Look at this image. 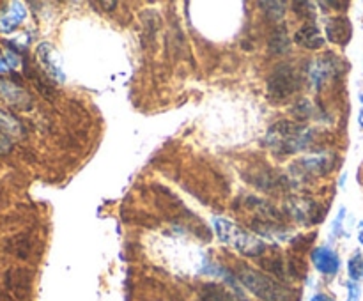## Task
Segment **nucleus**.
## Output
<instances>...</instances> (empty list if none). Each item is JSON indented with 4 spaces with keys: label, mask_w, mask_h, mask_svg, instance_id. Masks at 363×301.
<instances>
[{
    "label": "nucleus",
    "mask_w": 363,
    "mask_h": 301,
    "mask_svg": "<svg viewBox=\"0 0 363 301\" xmlns=\"http://www.w3.org/2000/svg\"><path fill=\"white\" fill-rule=\"evenodd\" d=\"M312 112H314V108H312L311 99L301 98V99H298L296 103H294V106H293V115L296 117L298 120L308 119V117L312 115Z\"/></svg>",
    "instance_id": "18"
},
{
    "label": "nucleus",
    "mask_w": 363,
    "mask_h": 301,
    "mask_svg": "<svg viewBox=\"0 0 363 301\" xmlns=\"http://www.w3.org/2000/svg\"><path fill=\"white\" fill-rule=\"evenodd\" d=\"M35 55H38L39 64H41L43 71H45L50 80L57 81V84L66 81V71H64L62 59H60V53L57 52L55 46L50 45V42H41L35 48Z\"/></svg>",
    "instance_id": "5"
},
{
    "label": "nucleus",
    "mask_w": 363,
    "mask_h": 301,
    "mask_svg": "<svg viewBox=\"0 0 363 301\" xmlns=\"http://www.w3.org/2000/svg\"><path fill=\"white\" fill-rule=\"evenodd\" d=\"M314 140V130L301 123H291V120H279L268 130L264 144L272 149L275 156H289L294 152L305 151L311 147Z\"/></svg>",
    "instance_id": "1"
},
{
    "label": "nucleus",
    "mask_w": 363,
    "mask_h": 301,
    "mask_svg": "<svg viewBox=\"0 0 363 301\" xmlns=\"http://www.w3.org/2000/svg\"><path fill=\"white\" fill-rule=\"evenodd\" d=\"M236 278L250 290L254 296H257L262 301H293L294 294L286 283L279 282L273 276L266 275V273L259 271L254 268H243L238 269Z\"/></svg>",
    "instance_id": "2"
},
{
    "label": "nucleus",
    "mask_w": 363,
    "mask_h": 301,
    "mask_svg": "<svg viewBox=\"0 0 363 301\" xmlns=\"http://www.w3.org/2000/svg\"><path fill=\"white\" fill-rule=\"evenodd\" d=\"M286 209L296 222L305 223V225H308V223H319L323 220V215L326 212L318 202L311 200V198L298 197L291 198V200L287 202Z\"/></svg>",
    "instance_id": "7"
},
{
    "label": "nucleus",
    "mask_w": 363,
    "mask_h": 301,
    "mask_svg": "<svg viewBox=\"0 0 363 301\" xmlns=\"http://www.w3.org/2000/svg\"><path fill=\"white\" fill-rule=\"evenodd\" d=\"M27 16V9L21 2H11L6 9L0 11V34H11L21 25Z\"/></svg>",
    "instance_id": "12"
},
{
    "label": "nucleus",
    "mask_w": 363,
    "mask_h": 301,
    "mask_svg": "<svg viewBox=\"0 0 363 301\" xmlns=\"http://www.w3.org/2000/svg\"><path fill=\"white\" fill-rule=\"evenodd\" d=\"M347 301H360V285L357 282L347 283Z\"/></svg>",
    "instance_id": "21"
},
{
    "label": "nucleus",
    "mask_w": 363,
    "mask_h": 301,
    "mask_svg": "<svg viewBox=\"0 0 363 301\" xmlns=\"http://www.w3.org/2000/svg\"><path fill=\"white\" fill-rule=\"evenodd\" d=\"M294 41L307 50H321L325 46V38L314 21H307L305 25H301L294 34Z\"/></svg>",
    "instance_id": "13"
},
{
    "label": "nucleus",
    "mask_w": 363,
    "mask_h": 301,
    "mask_svg": "<svg viewBox=\"0 0 363 301\" xmlns=\"http://www.w3.org/2000/svg\"><path fill=\"white\" fill-rule=\"evenodd\" d=\"M0 99L7 103L9 106H14L18 110H30L32 98L27 91L18 87L16 84L7 80H0Z\"/></svg>",
    "instance_id": "9"
},
{
    "label": "nucleus",
    "mask_w": 363,
    "mask_h": 301,
    "mask_svg": "<svg viewBox=\"0 0 363 301\" xmlns=\"http://www.w3.org/2000/svg\"><path fill=\"white\" fill-rule=\"evenodd\" d=\"M0 133L6 135L7 138H20L23 135V126L20 120L6 108H0Z\"/></svg>",
    "instance_id": "16"
},
{
    "label": "nucleus",
    "mask_w": 363,
    "mask_h": 301,
    "mask_svg": "<svg viewBox=\"0 0 363 301\" xmlns=\"http://www.w3.org/2000/svg\"><path fill=\"white\" fill-rule=\"evenodd\" d=\"M347 271H350L351 282H362L363 280V254L357 251L347 262Z\"/></svg>",
    "instance_id": "17"
},
{
    "label": "nucleus",
    "mask_w": 363,
    "mask_h": 301,
    "mask_svg": "<svg viewBox=\"0 0 363 301\" xmlns=\"http://www.w3.org/2000/svg\"><path fill=\"white\" fill-rule=\"evenodd\" d=\"M360 103H362V110L360 113H358V123H360V126L363 127V92L360 94Z\"/></svg>",
    "instance_id": "25"
},
{
    "label": "nucleus",
    "mask_w": 363,
    "mask_h": 301,
    "mask_svg": "<svg viewBox=\"0 0 363 301\" xmlns=\"http://www.w3.org/2000/svg\"><path fill=\"white\" fill-rule=\"evenodd\" d=\"M311 301H333L332 297L328 296V294H323V293H319V294H314V296H312V300Z\"/></svg>",
    "instance_id": "23"
},
{
    "label": "nucleus",
    "mask_w": 363,
    "mask_h": 301,
    "mask_svg": "<svg viewBox=\"0 0 363 301\" xmlns=\"http://www.w3.org/2000/svg\"><path fill=\"white\" fill-rule=\"evenodd\" d=\"M213 227H215L216 234H218L222 243L229 244V246H233L234 250L247 255V257H259V255H262L266 251L264 241L259 239L257 236L248 232L243 227L236 225L230 220L215 218L213 220Z\"/></svg>",
    "instance_id": "3"
},
{
    "label": "nucleus",
    "mask_w": 363,
    "mask_h": 301,
    "mask_svg": "<svg viewBox=\"0 0 363 301\" xmlns=\"http://www.w3.org/2000/svg\"><path fill=\"white\" fill-rule=\"evenodd\" d=\"M293 11L303 20L311 21L314 20L315 16V6L312 2H294L293 4Z\"/></svg>",
    "instance_id": "19"
},
{
    "label": "nucleus",
    "mask_w": 363,
    "mask_h": 301,
    "mask_svg": "<svg viewBox=\"0 0 363 301\" xmlns=\"http://www.w3.org/2000/svg\"><path fill=\"white\" fill-rule=\"evenodd\" d=\"M340 69H342V66H340L339 57L333 55V53H326V55L319 57V59H315L311 64V67H308V80H311V84L315 89H321L330 78L340 74Z\"/></svg>",
    "instance_id": "6"
},
{
    "label": "nucleus",
    "mask_w": 363,
    "mask_h": 301,
    "mask_svg": "<svg viewBox=\"0 0 363 301\" xmlns=\"http://www.w3.org/2000/svg\"><path fill=\"white\" fill-rule=\"evenodd\" d=\"M259 6L268 7V9L264 11L268 13V16L275 21H279L280 18L284 16V13H286V4L284 2H261Z\"/></svg>",
    "instance_id": "20"
},
{
    "label": "nucleus",
    "mask_w": 363,
    "mask_h": 301,
    "mask_svg": "<svg viewBox=\"0 0 363 301\" xmlns=\"http://www.w3.org/2000/svg\"><path fill=\"white\" fill-rule=\"evenodd\" d=\"M7 69H9V66H7V62H6V57L0 55V73H6Z\"/></svg>",
    "instance_id": "24"
},
{
    "label": "nucleus",
    "mask_w": 363,
    "mask_h": 301,
    "mask_svg": "<svg viewBox=\"0 0 363 301\" xmlns=\"http://www.w3.org/2000/svg\"><path fill=\"white\" fill-rule=\"evenodd\" d=\"M326 38H328V41L335 42V45H347L351 39V35H353V27H351V21L347 20L346 16H333V18H328V21H326Z\"/></svg>",
    "instance_id": "11"
},
{
    "label": "nucleus",
    "mask_w": 363,
    "mask_h": 301,
    "mask_svg": "<svg viewBox=\"0 0 363 301\" xmlns=\"http://www.w3.org/2000/svg\"><path fill=\"white\" fill-rule=\"evenodd\" d=\"M199 297H201V301H240L234 294H230L225 287L218 285V283H204L199 290Z\"/></svg>",
    "instance_id": "14"
},
{
    "label": "nucleus",
    "mask_w": 363,
    "mask_h": 301,
    "mask_svg": "<svg viewBox=\"0 0 363 301\" xmlns=\"http://www.w3.org/2000/svg\"><path fill=\"white\" fill-rule=\"evenodd\" d=\"M312 264L321 275L333 276L340 269V257L328 246H319L312 251Z\"/></svg>",
    "instance_id": "10"
},
{
    "label": "nucleus",
    "mask_w": 363,
    "mask_h": 301,
    "mask_svg": "<svg viewBox=\"0 0 363 301\" xmlns=\"http://www.w3.org/2000/svg\"><path fill=\"white\" fill-rule=\"evenodd\" d=\"M268 46H269V52H272L273 55H284V53L289 52L291 41H289V35H287L286 25H280V27H277L275 30L272 32Z\"/></svg>",
    "instance_id": "15"
},
{
    "label": "nucleus",
    "mask_w": 363,
    "mask_h": 301,
    "mask_svg": "<svg viewBox=\"0 0 363 301\" xmlns=\"http://www.w3.org/2000/svg\"><path fill=\"white\" fill-rule=\"evenodd\" d=\"M11 149V140L6 135L0 133V152H7Z\"/></svg>",
    "instance_id": "22"
},
{
    "label": "nucleus",
    "mask_w": 363,
    "mask_h": 301,
    "mask_svg": "<svg viewBox=\"0 0 363 301\" xmlns=\"http://www.w3.org/2000/svg\"><path fill=\"white\" fill-rule=\"evenodd\" d=\"M300 74L291 64H279L266 81V96L272 103H284L300 91Z\"/></svg>",
    "instance_id": "4"
},
{
    "label": "nucleus",
    "mask_w": 363,
    "mask_h": 301,
    "mask_svg": "<svg viewBox=\"0 0 363 301\" xmlns=\"http://www.w3.org/2000/svg\"><path fill=\"white\" fill-rule=\"evenodd\" d=\"M358 239H360V243L363 244V222L360 223V229H358Z\"/></svg>",
    "instance_id": "26"
},
{
    "label": "nucleus",
    "mask_w": 363,
    "mask_h": 301,
    "mask_svg": "<svg viewBox=\"0 0 363 301\" xmlns=\"http://www.w3.org/2000/svg\"><path fill=\"white\" fill-rule=\"evenodd\" d=\"M335 165V159L328 154H312L307 158H301L293 163L294 174L303 177H319L326 176Z\"/></svg>",
    "instance_id": "8"
}]
</instances>
